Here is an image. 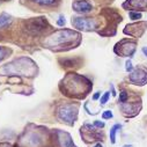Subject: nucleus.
<instances>
[{"instance_id": "nucleus-1", "label": "nucleus", "mask_w": 147, "mask_h": 147, "mask_svg": "<svg viewBox=\"0 0 147 147\" xmlns=\"http://www.w3.org/2000/svg\"><path fill=\"white\" fill-rule=\"evenodd\" d=\"M80 43V35L69 29H63L53 32L45 40L44 44L48 48L63 50V49H69L74 48V45H78Z\"/></svg>"}, {"instance_id": "nucleus-2", "label": "nucleus", "mask_w": 147, "mask_h": 147, "mask_svg": "<svg viewBox=\"0 0 147 147\" xmlns=\"http://www.w3.org/2000/svg\"><path fill=\"white\" fill-rule=\"evenodd\" d=\"M61 85L64 86V89L66 92L65 94L76 97L86 96L92 88V84L87 78L74 74V73L67 74L61 81Z\"/></svg>"}, {"instance_id": "nucleus-3", "label": "nucleus", "mask_w": 147, "mask_h": 147, "mask_svg": "<svg viewBox=\"0 0 147 147\" xmlns=\"http://www.w3.org/2000/svg\"><path fill=\"white\" fill-rule=\"evenodd\" d=\"M77 117H78L77 104H64L58 109V118L68 125L74 124Z\"/></svg>"}, {"instance_id": "nucleus-4", "label": "nucleus", "mask_w": 147, "mask_h": 147, "mask_svg": "<svg viewBox=\"0 0 147 147\" xmlns=\"http://www.w3.org/2000/svg\"><path fill=\"white\" fill-rule=\"evenodd\" d=\"M72 24L74 28L79 29V30H84V31H89L94 28H96V23L94 20L89 19V18H80V16H76L72 18Z\"/></svg>"}, {"instance_id": "nucleus-5", "label": "nucleus", "mask_w": 147, "mask_h": 147, "mask_svg": "<svg viewBox=\"0 0 147 147\" xmlns=\"http://www.w3.org/2000/svg\"><path fill=\"white\" fill-rule=\"evenodd\" d=\"M134 51H136V42H131L126 40L118 43L115 49V52L122 57H132Z\"/></svg>"}, {"instance_id": "nucleus-6", "label": "nucleus", "mask_w": 147, "mask_h": 147, "mask_svg": "<svg viewBox=\"0 0 147 147\" xmlns=\"http://www.w3.org/2000/svg\"><path fill=\"white\" fill-rule=\"evenodd\" d=\"M130 81L138 86H144L147 84V69L144 67H138L131 72L129 77Z\"/></svg>"}, {"instance_id": "nucleus-7", "label": "nucleus", "mask_w": 147, "mask_h": 147, "mask_svg": "<svg viewBox=\"0 0 147 147\" xmlns=\"http://www.w3.org/2000/svg\"><path fill=\"white\" fill-rule=\"evenodd\" d=\"M47 27V21L43 18H37V19H32L28 21L27 23V29L31 34H40Z\"/></svg>"}, {"instance_id": "nucleus-8", "label": "nucleus", "mask_w": 147, "mask_h": 147, "mask_svg": "<svg viewBox=\"0 0 147 147\" xmlns=\"http://www.w3.org/2000/svg\"><path fill=\"white\" fill-rule=\"evenodd\" d=\"M57 140H58L59 147H77L67 132L57 131Z\"/></svg>"}, {"instance_id": "nucleus-9", "label": "nucleus", "mask_w": 147, "mask_h": 147, "mask_svg": "<svg viewBox=\"0 0 147 147\" xmlns=\"http://www.w3.org/2000/svg\"><path fill=\"white\" fill-rule=\"evenodd\" d=\"M72 7L77 13H81V14L89 13L93 8L92 4L89 1H87V0H77V1L73 3Z\"/></svg>"}, {"instance_id": "nucleus-10", "label": "nucleus", "mask_w": 147, "mask_h": 147, "mask_svg": "<svg viewBox=\"0 0 147 147\" xmlns=\"http://www.w3.org/2000/svg\"><path fill=\"white\" fill-rule=\"evenodd\" d=\"M122 110H123V113L126 115V116H136L138 113H139V110H140V104L137 105V103H122Z\"/></svg>"}, {"instance_id": "nucleus-11", "label": "nucleus", "mask_w": 147, "mask_h": 147, "mask_svg": "<svg viewBox=\"0 0 147 147\" xmlns=\"http://www.w3.org/2000/svg\"><path fill=\"white\" fill-rule=\"evenodd\" d=\"M127 6L132 9L145 11L147 8V0H127L124 4V7H127Z\"/></svg>"}, {"instance_id": "nucleus-12", "label": "nucleus", "mask_w": 147, "mask_h": 147, "mask_svg": "<svg viewBox=\"0 0 147 147\" xmlns=\"http://www.w3.org/2000/svg\"><path fill=\"white\" fill-rule=\"evenodd\" d=\"M121 127H122L121 124H115L111 129H110V141H111V144L116 142V133L121 130Z\"/></svg>"}, {"instance_id": "nucleus-13", "label": "nucleus", "mask_w": 147, "mask_h": 147, "mask_svg": "<svg viewBox=\"0 0 147 147\" xmlns=\"http://www.w3.org/2000/svg\"><path fill=\"white\" fill-rule=\"evenodd\" d=\"M12 22V18L7 14H1L0 15V28H4L6 26H8Z\"/></svg>"}, {"instance_id": "nucleus-14", "label": "nucleus", "mask_w": 147, "mask_h": 147, "mask_svg": "<svg viewBox=\"0 0 147 147\" xmlns=\"http://www.w3.org/2000/svg\"><path fill=\"white\" fill-rule=\"evenodd\" d=\"M32 1L42 6H48V5H52L56 0H32Z\"/></svg>"}, {"instance_id": "nucleus-15", "label": "nucleus", "mask_w": 147, "mask_h": 147, "mask_svg": "<svg viewBox=\"0 0 147 147\" xmlns=\"http://www.w3.org/2000/svg\"><path fill=\"white\" fill-rule=\"evenodd\" d=\"M129 16L131 20H140L142 18V14L141 13H138V12H133V11H130L129 12Z\"/></svg>"}, {"instance_id": "nucleus-16", "label": "nucleus", "mask_w": 147, "mask_h": 147, "mask_svg": "<svg viewBox=\"0 0 147 147\" xmlns=\"http://www.w3.org/2000/svg\"><path fill=\"white\" fill-rule=\"evenodd\" d=\"M7 53H9V50L3 48V47H0V61H1L4 58H6Z\"/></svg>"}, {"instance_id": "nucleus-17", "label": "nucleus", "mask_w": 147, "mask_h": 147, "mask_svg": "<svg viewBox=\"0 0 147 147\" xmlns=\"http://www.w3.org/2000/svg\"><path fill=\"white\" fill-rule=\"evenodd\" d=\"M127 98H129V95H127L126 92H121L119 93V102L121 103H125L127 101Z\"/></svg>"}, {"instance_id": "nucleus-18", "label": "nucleus", "mask_w": 147, "mask_h": 147, "mask_svg": "<svg viewBox=\"0 0 147 147\" xmlns=\"http://www.w3.org/2000/svg\"><path fill=\"white\" fill-rule=\"evenodd\" d=\"M109 96H110V93L109 92H105L104 93V95L101 97V100H100V103L103 105V104H105L107 102H108V100H109Z\"/></svg>"}, {"instance_id": "nucleus-19", "label": "nucleus", "mask_w": 147, "mask_h": 147, "mask_svg": "<svg viewBox=\"0 0 147 147\" xmlns=\"http://www.w3.org/2000/svg\"><path fill=\"white\" fill-rule=\"evenodd\" d=\"M113 117V113L110 110H105V111L102 114V118L103 119H108V118H111Z\"/></svg>"}, {"instance_id": "nucleus-20", "label": "nucleus", "mask_w": 147, "mask_h": 147, "mask_svg": "<svg viewBox=\"0 0 147 147\" xmlns=\"http://www.w3.org/2000/svg\"><path fill=\"white\" fill-rule=\"evenodd\" d=\"M125 69H126L127 72H132V71H133V66H132L131 60H127V61L125 63Z\"/></svg>"}, {"instance_id": "nucleus-21", "label": "nucleus", "mask_w": 147, "mask_h": 147, "mask_svg": "<svg viewBox=\"0 0 147 147\" xmlns=\"http://www.w3.org/2000/svg\"><path fill=\"white\" fill-rule=\"evenodd\" d=\"M65 22H66V21H65V18H64V16H60V18L58 19V21H57V24H58L59 27H63V26L65 24Z\"/></svg>"}, {"instance_id": "nucleus-22", "label": "nucleus", "mask_w": 147, "mask_h": 147, "mask_svg": "<svg viewBox=\"0 0 147 147\" xmlns=\"http://www.w3.org/2000/svg\"><path fill=\"white\" fill-rule=\"evenodd\" d=\"M94 126L101 129V127H104V123H103V122H100V121H95V122H94Z\"/></svg>"}, {"instance_id": "nucleus-23", "label": "nucleus", "mask_w": 147, "mask_h": 147, "mask_svg": "<svg viewBox=\"0 0 147 147\" xmlns=\"http://www.w3.org/2000/svg\"><path fill=\"white\" fill-rule=\"evenodd\" d=\"M100 95H101V93H96V94L93 96V100H97V98L100 97Z\"/></svg>"}, {"instance_id": "nucleus-24", "label": "nucleus", "mask_w": 147, "mask_h": 147, "mask_svg": "<svg viewBox=\"0 0 147 147\" xmlns=\"http://www.w3.org/2000/svg\"><path fill=\"white\" fill-rule=\"evenodd\" d=\"M142 52H144V55L147 57V47H145V48H142Z\"/></svg>"}, {"instance_id": "nucleus-25", "label": "nucleus", "mask_w": 147, "mask_h": 147, "mask_svg": "<svg viewBox=\"0 0 147 147\" xmlns=\"http://www.w3.org/2000/svg\"><path fill=\"white\" fill-rule=\"evenodd\" d=\"M0 147H12V146H9V145H0Z\"/></svg>"}, {"instance_id": "nucleus-26", "label": "nucleus", "mask_w": 147, "mask_h": 147, "mask_svg": "<svg viewBox=\"0 0 147 147\" xmlns=\"http://www.w3.org/2000/svg\"><path fill=\"white\" fill-rule=\"evenodd\" d=\"M94 147H103V146H102V145H101V144H96V145H95V146H94Z\"/></svg>"}, {"instance_id": "nucleus-27", "label": "nucleus", "mask_w": 147, "mask_h": 147, "mask_svg": "<svg viewBox=\"0 0 147 147\" xmlns=\"http://www.w3.org/2000/svg\"><path fill=\"white\" fill-rule=\"evenodd\" d=\"M123 147H132V145H124Z\"/></svg>"}]
</instances>
